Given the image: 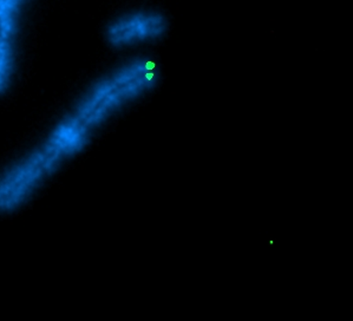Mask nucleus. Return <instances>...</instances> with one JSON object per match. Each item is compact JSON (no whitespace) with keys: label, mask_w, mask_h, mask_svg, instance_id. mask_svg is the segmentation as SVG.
<instances>
[{"label":"nucleus","mask_w":353,"mask_h":321,"mask_svg":"<svg viewBox=\"0 0 353 321\" xmlns=\"http://www.w3.org/2000/svg\"><path fill=\"white\" fill-rule=\"evenodd\" d=\"M168 18L157 10H135L116 17L107 25L104 37L114 49H127L165 37Z\"/></svg>","instance_id":"f257e3e1"},{"label":"nucleus","mask_w":353,"mask_h":321,"mask_svg":"<svg viewBox=\"0 0 353 321\" xmlns=\"http://www.w3.org/2000/svg\"><path fill=\"white\" fill-rule=\"evenodd\" d=\"M28 0H0V95L12 81L17 36Z\"/></svg>","instance_id":"f03ea898"}]
</instances>
